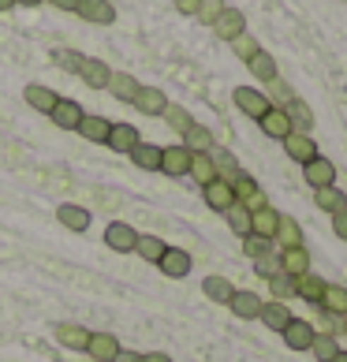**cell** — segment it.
<instances>
[{
	"instance_id": "bcb514c9",
	"label": "cell",
	"mask_w": 347,
	"mask_h": 362,
	"mask_svg": "<svg viewBox=\"0 0 347 362\" xmlns=\"http://www.w3.org/2000/svg\"><path fill=\"white\" fill-rule=\"evenodd\" d=\"M243 254H247L250 262H258V258H265V254H273V239L247 235V239H243Z\"/></svg>"
},
{
	"instance_id": "91938a15",
	"label": "cell",
	"mask_w": 347,
	"mask_h": 362,
	"mask_svg": "<svg viewBox=\"0 0 347 362\" xmlns=\"http://www.w3.org/2000/svg\"><path fill=\"white\" fill-rule=\"evenodd\" d=\"M343 337H347V317H343Z\"/></svg>"
},
{
	"instance_id": "f35d334b",
	"label": "cell",
	"mask_w": 347,
	"mask_h": 362,
	"mask_svg": "<svg viewBox=\"0 0 347 362\" xmlns=\"http://www.w3.org/2000/svg\"><path fill=\"white\" fill-rule=\"evenodd\" d=\"M265 86H269V90H261V93L269 98V105H273V109H284V105H288L291 98H299V93L291 90V83H284L280 75L273 78V83H265Z\"/></svg>"
},
{
	"instance_id": "8fae6325",
	"label": "cell",
	"mask_w": 347,
	"mask_h": 362,
	"mask_svg": "<svg viewBox=\"0 0 347 362\" xmlns=\"http://www.w3.org/2000/svg\"><path fill=\"white\" fill-rule=\"evenodd\" d=\"M243 30H247V19H243V11H239V8H224L220 19L213 23V34H217L220 42H228V45H232Z\"/></svg>"
},
{
	"instance_id": "7a4b0ae2",
	"label": "cell",
	"mask_w": 347,
	"mask_h": 362,
	"mask_svg": "<svg viewBox=\"0 0 347 362\" xmlns=\"http://www.w3.org/2000/svg\"><path fill=\"white\" fill-rule=\"evenodd\" d=\"M232 101H235V109L243 112V116H250V119H261L265 112L273 109V105H269V98H265L261 90H254V86H235Z\"/></svg>"
},
{
	"instance_id": "60d3db41",
	"label": "cell",
	"mask_w": 347,
	"mask_h": 362,
	"mask_svg": "<svg viewBox=\"0 0 347 362\" xmlns=\"http://www.w3.org/2000/svg\"><path fill=\"white\" fill-rule=\"evenodd\" d=\"M209 157H213V168H217V180H228V183H232L239 172H243V168L235 165V157H232L228 150H213Z\"/></svg>"
},
{
	"instance_id": "7402d4cb",
	"label": "cell",
	"mask_w": 347,
	"mask_h": 362,
	"mask_svg": "<svg viewBox=\"0 0 347 362\" xmlns=\"http://www.w3.org/2000/svg\"><path fill=\"white\" fill-rule=\"evenodd\" d=\"M258 127H261L269 139H276V142H284V139L291 135V131H295V127H291V119H288V112H284V109H269V112H265V116L258 119Z\"/></svg>"
},
{
	"instance_id": "4316f807",
	"label": "cell",
	"mask_w": 347,
	"mask_h": 362,
	"mask_svg": "<svg viewBox=\"0 0 347 362\" xmlns=\"http://www.w3.org/2000/svg\"><path fill=\"white\" fill-rule=\"evenodd\" d=\"M139 90H142V83H139L135 75H127V71H112V78H109V93H112L116 101H127V105H131Z\"/></svg>"
},
{
	"instance_id": "8d00e7d4",
	"label": "cell",
	"mask_w": 347,
	"mask_h": 362,
	"mask_svg": "<svg viewBox=\"0 0 347 362\" xmlns=\"http://www.w3.org/2000/svg\"><path fill=\"white\" fill-rule=\"evenodd\" d=\"M202 291L209 295V303H224V306H228V299L235 295V284H232L228 276H206Z\"/></svg>"
},
{
	"instance_id": "816d5d0a",
	"label": "cell",
	"mask_w": 347,
	"mask_h": 362,
	"mask_svg": "<svg viewBox=\"0 0 347 362\" xmlns=\"http://www.w3.org/2000/svg\"><path fill=\"white\" fill-rule=\"evenodd\" d=\"M180 16H198V8H202V0H176Z\"/></svg>"
},
{
	"instance_id": "52a82bcc",
	"label": "cell",
	"mask_w": 347,
	"mask_h": 362,
	"mask_svg": "<svg viewBox=\"0 0 347 362\" xmlns=\"http://www.w3.org/2000/svg\"><path fill=\"white\" fill-rule=\"evenodd\" d=\"M202 198H206V206L213 213H228L235 206V191H232V183L228 180H209L202 187Z\"/></svg>"
},
{
	"instance_id": "9f6ffc18",
	"label": "cell",
	"mask_w": 347,
	"mask_h": 362,
	"mask_svg": "<svg viewBox=\"0 0 347 362\" xmlns=\"http://www.w3.org/2000/svg\"><path fill=\"white\" fill-rule=\"evenodd\" d=\"M19 4H23V8H37V4H45V0H16V8H19Z\"/></svg>"
},
{
	"instance_id": "e0dca14e",
	"label": "cell",
	"mask_w": 347,
	"mask_h": 362,
	"mask_svg": "<svg viewBox=\"0 0 347 362\" xmlns=\"http://www.w3.org/2000/svg\"><path fill=\"white\" fill-rule=\"evenodd\" d=\"M284 153L295 160V165H306V160L317 157V142L310 135H302V131H291V135L284 139Z\"/></svg>"
},
{
	"instance_id": "ee69618b",
	"label": "cell",
	"mask_w": 347,
	"mask_h": 362,
	"mask_svg": "<svg viewBox=\"0 0 347 362\" xmlns=\"http://www.w3.org/2000/svg\"><path fill=\"white\" fill-rule=\"evenodd\" d=\"M232 52H235V57L247 64L250 57H258V52H261V45H258V37L250 34V30H243V34H239L235 42H232Z\"/></svg>"
},
{
	"instance_id": "b9f144b4",
	"label": "cell",
	"mask_w": 347,
	"mask_h": 362,
	"mask_svg": "<svg viewBox=\"0 0 347 362\" xmlns=\"http://www.w3.org/2000/svg\"><path fill=\"white\" fill-rule=\"evenodd\" d=\"M83 52H75V49H52V64H57L60 71H71L78 75V68H83Z\"/></svg>"
},
{
	"instance_id": "6f0895ef",
	"label": "cell",
	"mask_w": 347,
	"mask_h": 362,
	"mask_svg": "<svg viewBox=\"0 0 347 362\" xmlns=\"http://www.w3.org/2000/svg\"><path fill=\"white\" fill-rule=\"evenodd\" d=\"M16 8V0H0V11H11Z\"/></svg>"
},
{
	"instance_id": "7c38bea8",
	"label": "cell",
	"mask_w": 347,
	"mask_h": 362,
	"mask_svg": "<svg viewBox=\"0 0 347 362\" xmlns=\"http://www.w3.org/2000/svg\"><path fill=\"white\" fill-rule=\"evenodd\" d=\"M276 262H280V269H284L288 276H302V273H310V250H306L302 243L299 247H284L276 254Z\"/></svg>"
},
{
	"instance_id": "d4e9b609",
	"label": "cell",
	"mask_w": 347,
	"mask_h": 362,
	"mask_svg": "<svg viewBox=\"0 0 347 362\" xmlns=\"http://www.w3.org/2000/svg\"><path fill=\"white\" fill-rule=\"evenodd\" d=\"M325 288H329V280H322V276H317L314 269H310V273H302V276L295 280V291H299V299H302V303H310V306H317V303H322Z\"/></svg>"
},
{
	"instance_id": "680465c9",
	"label": "cell",
	"mask_w": 347,
	"mask_h": 362,
	"mask_svg": "<svg viewBox=\"0 0 347 362\" xmlns=\"http://www.w3.org/2000/svg\"><path fill=\"white\" fill-rule=\"evenodd\" d=\"M332 362H347V351H336V355H332Z\"/></svg>"
},
{
	"instance_id": "f6af8a7d",
	"label": "cell",
	"mask_w": 347,
	"mask_h": 362,
	"mask_svg": "<svg viewBox=\"0 0 347 362\" xmlns=\"http://www.w3.org/2000/svg\"><path fill=\"white\" fill-rule=\"evenodd\" d=\"M310 351H314L317 362H332V355L340 351V347H336V337H329V332H317L314 344H310Z\"/></svg>"
},
{
	"instance_id": "ac0fdd59",
	"label": "cell",
	"mask_w": 347,
	"mask_h": 362,
	"mask_svg": "<svg viewBox=\"0 0 347 362\" xmlns=\"http://www.w3.org/2000/svg\"><path fill=\"white\" fill-rule=\"evenodd\" d=\"M57 221H60L64 228H68V232H75V235L90 232V209H86V206L64 202V206H57Z\"/></svg>"
},
{
	"instance_id": "ffe728a7",
	"label": "cell",
	"mask_w": 347,
	"mask_h": 362,
	"mask_svg": "<svg viewBox=\"0 0 347 362\" xmlns=\"http://www.w3.org/2000/svg\"><path fill=\"white\" fill-rule=\"evenodd\" d=\"M78 78L90 86V90H109V78H112V68L105 60H93V57H86L83 60V68H78Z\"/></svg>"
},
{
	"instance_id": "277c9868",
	"label": "cell",
	"mask_w": 347,
	"mask_h": 362,
	"mask_svg": "<svg viewBox=\"0 0 347 362\" xmlns=\"http://www.w3.org/2000/svg\"><path fill=\"white\" fill-rule=\"evenodd\" d=\"M302 180L310 183L314 191H322V187H332V183H336V165H332L329 157L317 153L314 160H306V165H302Z\"/></svg>"
},
{
	"instance_id": "f546056e",
	"label": "cell",
	"mask_w": 347,
	"mask_h": 362,
	"mask_svg": "<svg viewBox=\"0 0 347 362\" xmlns=\"http://www.w3.org/2000/svg\"><path fill=\"white\" fill-rule=\"evenodd\" d=\"M273 243H280V250H284V247H299V243H302V228H299V221L288 217V213H280V224H276Z\"/></svg>"
},
{
	"instance_id": "30bf717a",
	"label": "cell",
	"mask_w": 347,
	"mask_h": 362,
	"mask_svg": "<svg viewBox=\"0 0 347 362\" xmlns=\"http://www.w3.org/2000/svg\"><path fill=\"white\" fill-rule=\"evenodd\" d=\"M105 243H109V250H116V254H131L135 243H139V232L124 221H112L109 228H105Z\"/></svg>"
},
{
	"instance_id": "6da1fadb",
	"label": "cell",
	"mask_w": 347,
	"mask_h": 362,
	"mask_svg": "<svg viewBox=\"0 0 347 362\" xmlns=\"http://www.w3.org/2000/svg\"><path fill=\"white\" fill-rule=\"evenodd\" d=\"M232 191H235V202L243 206V209H261V206H269V198H265V191L258 187L254 176H247V172H239V176L232 180Z\"/></svg>"
},
{
	"instance_id": "5bb4252c",
	"label": "cell",
	"mask_w": 347,
	"mask_h": 362,
	"mask_svg": "<svg viewBox=\"0 0 347 362\" xmlns=\"http://www.w3.org/2000/svg\"><path fill=\"white\" fill-rule=\"evenodd\" d=\"M139 142H142V135H139L135 124H112L109 127V139H105V146L116 150V153H131Z\"/></svg>"
},
{
	"instance_id": "ba28073f",
	"label": "cell",
	"mask_w": 347,
	"mask_h": 362,
	"mask_svg": "<svg viewBox=\"0 0 347 362\" xmlns=\"http://www.w3.org/2000/svg\"><path fill=\"white\" fill-rule=\"evenodd\" d=\"M157 269H161L165 276H172V280H183V276H191L194 258H191L187 250H180V247H168V250H165V258L157 262Z\"/></svg>"
},
{
	"instance_id": "d590c367",
	"label": "cell",
	"mask_w": 347,
	"mask_h": 362,
	"mask_svg": "<svg viewBox=\"0 0 347 362\" xmlns=\"http://www.w3.org/2000/svg\"><path fill=\"white\" fill-rule=\"evenodd\" d=\"M314 206H317V209H325L329 217H332L336 209H343V206H347V194L340 191L336 183H332V187H322V191H314Z\"/></svg>"
},
{
	"instance_id": "74e56055",
	"label": "cell",
	"mask_w": 347,
	"mask_h": 362,
	"mask_svg": "<svg viewBox=\"0 0 347 362\" xmlns=\"http://www.w3.org/2000/svg\"><path fill=\"white\" fill-rule=\"evenodd\" d=\"M269 291L276 295V303H288V299H299V291H295V276H288L284 269H276L269 276Z\"/></svg>"
},
{
	"instance_id": "836d02e7",
	"label": "cell",
	"mask_w": 347,
	"mask_h": 362,
	"mask_svg": "<svg viewBox=\"0 0 347 362\" xmlns=\"http://www.w3.org/2000/svg\"><path fill=\"white\" fill-rule=\"evenodd\" d=\"M247 71L254 75L258 83H273V78L280 75V71H276V60H273V57H269V52H265V49L258 52V57H250V60H247Z\"/></svg>"
},
{
	"instance_id": "1f68e13d",
	"label": "cell",
	"mask_w": 347,
	"mask_h": 362,
	"mask_svg": "<svg viewBox=\"0 0 347 362\" xmlns=\"http://www.w3.org/2000/svg\"><path fill=\"white\" fill-rule=\"evenodd\" d=\"M165 250H168V243H165L161 235H142V232H139V243H135V254H139V258H146L150 265H157V262L165 258Z\"/></svg>"
},
{
	"instance_id": "484cf974",
	"label": "cell",
	"mask_w": 347,
	"mask_h": 362,
	"mask_svg": "<svg viewBox=\"0 0 347 362\" xmlns=\"http://www.w3.org/2000/svg\"><path fill=\"white\" fill-rule=\"evenodd\" d=\"M258 321H261L265 329H273V332H284V329H288V321H291V310H288V303H276V299H269V303L261 306Z\"/></svg>"
},
{
	"instance_id": "7dc6e473",
	"label": "cell",
	"mask_w": 347,
	"mask_h": 362,
	"mask_svg": "<svg viewBox=\"0 0 347 362\" xmlns=\"http://www.w3.org/2000/svg\"><path fill=\"white\" fill-rule=\"evenodd\" d=\"M224 8H228V4H224V0H202V8H198V23H206V26H213V23H217L220 19V11Z\"/></svg>"
},
{
	"instance_id": "9a60e30c",
	"label": "cell",
	"mask_w": 347,
	"mask_h": 362,
	"mask_svg": "<svg viewBox=\"0 0 347 362\" xmlns=\"http://www.w3.org/2000/svg\"><path fill=\"white\" fill-rule=\"evenodd\" d=\"M261 306H265L261 295H254V291H239V288H235V295L228 299V310H232L235 317H243V321H258Z\"/></svg>"
},
{
	"instance_id": "f907efd6",
	"label": "cell",
	"mask_w": 347,
	"mask_h": 362,
	"mask_svg": "<svg viewBox=\"0 0 347 362\" xmlns=\"http://www.w3.org/2000/svg\"><path fill=\"white\" fill-rule=\"evenodd\" d=\"M332 235H340V239H347V206H343V209H336V213H332Z\"/></svg>"
},
{
	"instance_id": "7bdbcfd3",
	"label": "cell",
	"mask_w": 347,
	"mask_h": 362,
	"mask_svg": "<svg viewBox=\"0 0 347 362\" xmlns=\"http://www.w3.org/2000/svg\"><path fill=\"white\" fill-rule=\"evenodd\" d=\"M224 221H228V228H232L235 235H243V239L250 235V209H243L239 202H235L228 213H224Z\"/></svg>"
},
{
	"instance_id": "db71d44e",
	"label": "cell",
	"mask_w": 347,
	"mask_h": 362,
	"mask_svg": "<svg viewBox=\"0 0 347 362\" xmlns=\"http://www.w3.org/2000/svg\"><path fill=\"white\" fill-rule=\"evenodd\" d=\"M45 4L60 8V11H75V8H78V0H45Z\"/></svg>"
},
{
	"instance_id": "f5cc1de1",
	"label": "cell",
	"mask_w": 347,
	"mask_h": 362,
	"mask_svg": "<svg viewBox=\"0 0 347 362\" xmlns=\"http://www.w3.org/2000/svg\"><path fill=\"white\" fill-rule=\"evenodd\" d=\"M142 358V351H131V347H119V355L112 358V362H139Z\"/></svg>"
},
{
	"instance_id": "11a10c76",
	"label": "cell",
	"mask_w": 347,
	"mask_h": 362,
	"mask_svg": "<svg viewBox=\"0 0 347 362\" xmlns=\"http://www.w3.org/2000/svg\"><path fill=\"white\" fill-rule=\"evenodd\" d=\"M139 362H172V355H165V351H150V355H142Z\"/></svg>"
},
{
	"instance_id": "d6986e66",
	"label": "cell",
	"mask_w": 347,
	"mask_h": 362,
	"mask_svg": "<svg viewBox=\"0 0 347 362\" xmlns=\"http://www.w3.org/2000/svg\"><path fill=\"white\" fill-rule=\"evenodd\" d=\"M135 109L142 112V116H165V109H168V98H165V90H157V86H142L139 93H135Z\"/></svg>"
},
{
	"instance_id": "83f0119b",
	"label": "cell",
	"mask_w": 347,
	"mask_h": 362,
	"mask_svg": "<svg viewBox=\"0 0 347 362\" xmlns=\"http://www.w3.org/2000/svg\"><path fill=\"white\" fill-rule=\"evenodd\" d=\"M127 157L135 160V168H142V172H161V146H153V142H139Z\"/></svg>"
},
{
	"instance_id": "9c48e42d",
	"label": "cell",
	"mask_w": 347,
	"mask_h": 362,
	"mask_svg": "<svg viewBox=\"0 0 347 362\" xmlns=\"http://www.w3.org/2000/svg\"><path fill=\"white\" fill-rule=\"evenodd\" d=\"M83 116H86V109H83L78 101H71V98H60V101H57V109L49 112V119H52V124H57L60 131H78Z\"/></svg>"
},
{
	"instance_id": "3957f363",
	"label": "cell",
	"mask_w": 347,
	"mask_h": 362,
	"mask_svg": "<svg viewBox=\"0 0 347 362\" xmlns=\"http://www.w3.org/2000/svg\"><path fill=\"white\" fill-rule=\"evenodd\" d=\"M191 172V150L180 142V146H161V176L168 180H183Z\"/></svg>"
},
{
	"instance_id": "4fadbf2b",
	"label": "cell",
	"mask_w": 347,
	"mask_h": 362,
	"mask_svg": "<svg viewBox=\"0 0 347 362\" xmlns=\"http://www.w3.org/2000/svg\"><path fill=\"white\" fill-rule=\"evenodd\" d=\"M23 98H26V105H30L34 112H42V116H49L52 109H57L60 93L52 90V86H45V83H30V86L23 90Z\"/></svg>"
},
{
	"instance_id": "ab89813d",
	"label": "cell",
	"mask_w": 347,
	"mask_h": 362,
	"mask_svg": "<svg viewBox=\"0 0 347 362\" xmlns=\"http://www.w3.org/2000/svg\"><path fill=\"white\" fill-rule=\"evenodd\" d=\"M191 180H198V183H209V180H217V168H213V157L209 153H191V172H187Z\"/></svg>"
},
{
	"instance_id": "8992f818",
	"label": "cell",
	"mask_w": 347,
	"mask_h": 362,
	"mask_svg": "<svg viewBox=\"0 0 347 362\" xmlns=\"http://www.w3.org/2000/svg\"><path fill=\"white\" fill-rule=\"evenodd\" d=\"M284 337V344L291 347V351H310V344L317 337V329H314V321H302V317H291L288 321V329L280 332Z\"/></svg>"
},
{
	"instance_id": "2e32d148",
	"label": "cell",
	"mask_w": 347,
	"mask_h": 362,
	"mask_svg": "<svg viewBox=\"0 0 347 362\" xmlns=\"http://www.w3.org/2000/svg\"><path fill=\"white\" fill-rule=\"evenodd\" d=\"M86 355H90L93 362H112V358L119 355V340L112 337V332H90Z\"/></svg>"
},
{
	"instance_id": "f1b7e54d",
	"label": "cell",
	"mask_w": 347,
	"mask_h": 362,
	"mask_svg": "<svg viewBox=\"0 0 347 362\" xmlns=\"http://www.w3.org/2000/svg\"><path fill=\"white\" fill-rule=\"evenodd\" d=\"M109 127H112V119H105V116H83L78 135H83L86 142H93V146H105V139H109Z\"/></svg>"
},
{
	"instance_id": "d6a6232c",
	"label": "cell",
	"mask_w": 347,
	"mask_h": 362,
	"mask_svg": "<svg viewBox=\"0 0 347 362\" xmlns=\"http://www.w3.org/2000/svg\"><path fill=\"white\" fill-rule=\"evenodd\" d=\"M322 306L325 314H336V317H347V288L343 284H329L325 295H322Z\"/></svg>"
},
{
	"instance_id": "4dcf8cb0",
	"label": "cell",
	"mask_w": 347,
	"mask_h": 362,
	"mask_svg": "<svg viewBox=\"0 0 347 362\" xmlns=\"http://www.w3.org/2000/svg\"><path fill=\"white\" fill-rule=\"evenodd\" d=\"M180 142H183L191 153H213V150H217V142H213V131H209V127H202V124H194V127L187 131V135H183Z\"/></svg>"
},
{
	"instance_id": "cb8c5ba5",
	"label": "cell",
	"mask_w": 347,
	"mask_h": 362,
	"mask_svg": "<svg viewBox=\"0 0 347 362\" xmlns=\"http://www.w3.org/2000/svg\"><path fill=\"white\" fill-rule=\"evenodd\" d=\"M284 112H288V119H291V127H295V131H302V135H310V131H314V119L317 116H314V109L302 98H291L284 105Z\"/></svg>"
},
{
	"instance_id": "681fc988",
	"label": "cell",
	"mask_w": 347,
	"mask_h": 362,
	"mask_svg": "<svg viewBox=\"0 0 347 362\" xmlns=\"http://www.w3.org/2000/svg\"><path fill=\"white\" fill-rule=\"evenodd\" d=\"M276 269H280V262H276V254H265V258H258V262H254V273H258L261 280H269V276H273Z\"/></svg>"
},
{
	"instance_id": "603a6c76",
	"label": "cell",
	"mask_w": 347,
	"mask_h": 362,
	"mask_svg": "<svg viewBox=\"0 0 347 362\" xmlns=\"http://www.w3.org/2000/svg\"><path fill=\"white\" fill-rule=\"evenodd\" d=\"M86 340H90V329L78 325V321H64V325H57V344H60V347L86 351Z\"/></svg>"
},
{
	"instance_id": "c3c4849f",
	"label": "cell",
	"mask_w": 347,
	"mask_h": 362,
	"mask_svg": "<svg viewBox=\"0 0 347 362\" xmlns=\"http://www.w3.org/2000/svg\"><path fill=\"white\" fill-rule=\"evenodd\" d=\"M317 332H329V337H336V332H343V317H336V314H325L322 306H317V325H314Z\"/></svg>"
},
{
	"instance_id": "e575fe53",
	"label": "cell",
	"mask_w": 347,
	"mask_h": 362,
	"mask_svg": "<svg viewBox=\"0 0 347 362\" xmlns=\"http://www.w3.org/2000/svg\"><path fill=\"white\" fill-rule=\"evenodd\" d=\"M161 119H165V124H168L172 131H176L180 139H183V135H187V131H191L194 124H198V119H194L191 112H187L183 105H172V101H168V109H165V116H161Z\"/></svg>"
},
{
	"instance_id": "44dd1931",
	"label": "cell",
	"mask_w": 347,
	"mask_h": 362,
	"mask_svg": "<svg viewBox=\"0 0 347 362\" xmlns=\"http://www.w3.org/2000/svg\"><path fill=\"white\" fill-rule=\"evenodd\" d=\"M276 224H280V209L276 206H261V209L250 213V235L273 239L276 235Z\"/></svg>"
},
{
	"instance_id": "5b68a950",
	"label": "cell",
	"mask_w": 347,
	"mask_h": 362,
	"mask_svg": "<svg viewBox=\"0 0 347 362\" xmlns=\"http://www.w3.org/2000/svg\"><path fill=\"white\" fill-rule=\"evenodd\" d=\"M75 16L86 19L90 26H112L116 23V8H112V0H78Z\"/></svg>"
}]
</instances>
